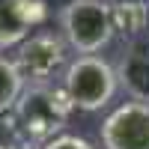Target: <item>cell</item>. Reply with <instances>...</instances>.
<instances>
[{
	"label": "cell",
	"instance_id": "6da1fadb",
	"mask_svg": "<svg viewBox=\"0 0 149 149\" xmlns=\"http://www.w3.org/2000/svg\"><path fill=\"white\" fill-rule=\"evenodd\" d=\"M72 102L63 86L54 84H27L24 93L18 95L15 107L6 113L12 137L18 140V146H45L48 140H54L60 131L66 128V122L72 116Z\"/></svg>",
	"mask_w": 149,
	"mask_h": 149
},
{
	"label": "cell",
	"instance_id": "7a4b0ae2",
	"mask_svg": "<svg viewBox=\"0 0 149 149\" xmlns=\"http://www.w3.org/2000/svg\"><path fill=\"white\" fill-rule=\"evenodd\" d=\"M60 30L72 51L81 57H98L113 39L110 0H72L60 12Z\"/></svg>",
	"mask_w": 149,
	"mask_h": 149
},
{
	"label": "cell",
	"instance_id": "3957f363",
	"mask_svg": "<svg viewBox=\"0 0 149 149\" xmlns=\"http://www.w3.org/2000/svg\"><path fill=\"white\" fill-rule=\"evenodd\" d=\"M63 90L69 95L72 107H78V110H102L119 90L116 69L102 57H74L66 66Z\"/></svg>",
	"mask_w": 149,
	"mask_h": 149
},
{
	"label": "cell",
	"instance_id": "277c9868",
	"mask_svg": "<svg viewBox=\"0 0 149 149\" xmlns=\"http://www.w3.org/2000/svg\"><path fill=\"white\" fill-rule=\"evenodd\" d=\"M12 63L21 72L24 84H51L54 74L69 66V45L63 39V33L39 30L15 48Z\"/></svg>",
	"mask_w": 149,
	"mask_h": 149
},
{
	"label": "cell",
	"instance_id": "5b68a950",
	"mask_svg": "<svg viewBox=\"0 0 149 149\" xmlns=\"http://www.w3.org/2000/svg\"><path fill=\"white\" fill-rule=\"evenodd\" d=\"M104 149H149V104L125 102L102 122Z\"/></svg>",
	"mask_w": 149,
	"mask_h": 149
},
{
	"label": "cell",
	"instance_id": "8992f818",
	"mask_svg": "<svg viewBox=\"0 0 149 149\" xmlns=\"http://www.w3.org/2000/svg\"><path fill=\"white\" fill-rule=\"evenodd\" d=\"M45 0H0V48H18L39 24H45Z\"/></svg>",
	"mask_w": 149,
	"mask_h": 149
},
{
	"label": "cell",
	"instance_id": "52a82bcc",
	"mask_svg": "<svg viewBox=\"0 0 149 149\" xmlns=\"http://www.w3.org/2000/svg\"><path fill=\"white\" fill-rule=\"evenodd\" d=\"M116 69L119 86H125V93L131 95V102H146L149 104V42H131L125 45Z\"/></svg>",
	"mask_w": 149,
	"mask_h": 149
},
{
	"label": "cell",
	"instance_id": "ba28073f",
	"mask_svg": "<svg viewBox=\"0 0 149 149\" xmlns=\"http://www.w3.org/2000/svg\"><path fill=\"white\" fill-rule=\"evenodd\" d=\"M110 18H113V36L119 33L125 45L140 42V36L149 30V6L143 0H116L110 3Z\"/></svg>",
	"mask_w": 149,
	"mask_h": 149
},
{
	"label": "cell",
	"instance_id": "9c48e42d",
	"mask_svg": "<svg viewBox=\"0 0 149 149\" xmlns=\"http://www.w3.org/2000/svg\"><path fill=\"white\" fill-rule=\"evenodd\" d=\"M24 86L27 84H24L21 72L15 69V63L0 54V113H9V110L15 107L18 95L24 93Z\"/></svg>",
	"mask_w": 149,
	"mask_h": 149
},
{
	"label": "cell",
	"instance_id": "30bf717a",
	"mask_svg": "<svg viewBox=\"0 0 149 149\" xmlns=\"http://www.w3.org/2000/svg\"><path fill=\"white\" fill-rule=\"evenodd\" d=\"M42 149H93V143L78 137V134H57V137L48 140Z\"/></svg>",
	"mask_w": 149,
	"mask_h": 149
},
{
	"label": "cell",
	"instance_id": "8fae6325",
	"mask_svg": "<svg viewBox=\"0 0 149 149\" xmlns=\"http://www.w3.org/2000/svg\"><path fill=\"white\" fill-rule=\"evenodd\" d=\"M0 149H27V146H18V143H0Z\"/></svg>",
	"mask_w": 149,
	"mask_h": 149
},
{
	"label": "cell",
	"instance_id": "7c38bea8",
	"mask_svg": "<svg viewBox=\"0 0 149 149\" xmlns=\"http://www.w3.org/2000/svg\"><path fill=\"white\" fill-rule=\"evenodd\" d=\"M45 3H48V0H45ZM57 3H63V6H69V3H72V0H57Z\"/></svg>",
	"mask_w": 149,
	"mask_h": 149
},
{
	"label": "cell",
	"instance_id": "4fadbf2b",
	"mask_svg": "<svg viewBox=\"0 0 149 149\" xmlns=\"http://www.w3.org/2000/svg\"><path fill=\"white\" fill-rule=\"evenodd\" d=\"M143 3H146V0H143Z\"/></svg>",
	"mask_w": 149,
	"mask_h": 149
}]
</instances>
